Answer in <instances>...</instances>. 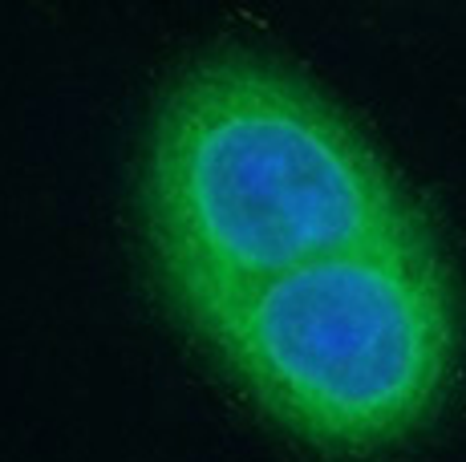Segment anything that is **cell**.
I'll return each instance as SVG.
<instances>
[{
    "label": "cell",
    "instance_id": "cell-1",
    "mask_svg": "<svg viewBox=\"0 0 466 462\" xmlns=\"http://www.w3.org/2000/svg\"><path fill=\"white\" fill-rule=\"evenodd\" d=\"M142 224L187 321L304 264L430 239L361 130L248 53L203 57L167 90L142 163Z\"/></svg>",
    "mask_w": 466,
    "mask_h": 462
},
{
    "label": "cell",
    "instance_id": "cell-2",
    "mask_svg": "<svg viewBox=\"0 0 466 462\" xmlns=\"http://www.w3.org/2000/svg\"><path fill=\"white\" fill-rule=\"evenodd\" d=\"M191 328L259 410L329 455L406 442L459 366V300L434 239L304 264Z\"/></svg>",
    "mask_w": 466,
    "mask_h": 462
}]
</instances>
